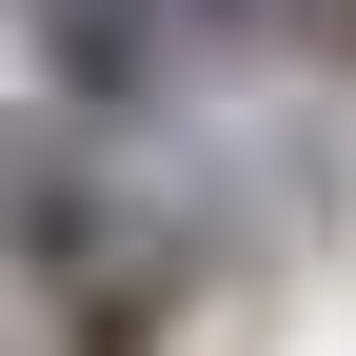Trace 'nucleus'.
I'll return each instance as SVG.
<instances>
[{
    "mask_svg": "<svg viewBox=\"0 0 356 356\" xmlns=\"http://www.w3.org/2000/svg\"><path fill=\"white\" fill-rule=\"evenodd\" d=\"M159 317H178V238H139L99 297H60V356H159Z\"/></svg>",
    "mask_w": 356,
    "mask_h": 356,
    "instance_id": "3",
    "label": "nucleus"
},
{
    "mask_svg": "<svg viewBox=\"0 0 356 356\" xmlns=\"http://www.w3.org/2000/svg\"><path fill=\"white\" fill-rule=\"evenodd\" d=\"M317 40H337V60H356V0H317Z\"/></svg>",
    "mask_w": 356,
    "mask_h": 356,
    "instance_id": "4",
    "label": "nucleus"
},
{
    "mask_svg": "<svg viewBox=\"0 0 356 356\" xmlns=\"http://www.w3.org/2000/svg\"><path fill=\"white\" fill-rule=\"evenodd\" d=\"M0 20H20V60H40L60 119H139L178 79V0H0Z\"/></svg>",
    "mask_w": 356,
    "mask_h": 356,
    "instance_id": "2",
    "label": "nucleus"
},
{
    "mask_svg": "<svg viewBox=\"0 0 356 356\" xmlns=\"http://www.w3.org/2000/svg\"><path fill=\"white\" fill-rule=\"evenodd\" d=\"M0 257H20L40 297H99L119 257H139V198H119L99 119H60V99H0Z\"/></svg>",
    "mask_w": 356,
    "mask_h": 356,
    "instance_id": "1",
    "label": "nucleus"
}]
</instances>
